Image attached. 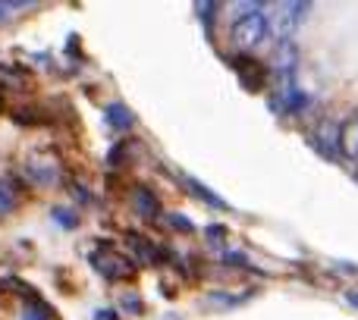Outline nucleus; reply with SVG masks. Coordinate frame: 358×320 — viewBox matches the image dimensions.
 Here are the masks:
<instances>
[{"mask_svg":"<svg viewBox=\"0 0 358 320\" xmlns=\"http://www.w3.org/2000/svg\"><path fill=\"white\" fill-rule=\"evenodd\" d=\"M273 35L271 29V16L264 13L261 3H239L233 19V29H229V38L239 50H255Z\"/></svg>","mask_w":358,"mask_h":320,"instance_id":"1","label":"nucleus"},{"mask_svg":"<svg viewBox=\"0 0 358 320\" xmlns=\"http://www.w3.org/2000/svg\"><path fill=\"white\" fill-rule=\"evenodd\" d=\"M88 264H92L107 283H123V279H132V273H136L132 261L126 258V254H120L113 245H107V242H98V248L88 254Z\"/></svg>","mask_w":358,"mask_h":320,"instance_id":"2","label":"nucleus"},{"mask_svg":"<svg viewBox=\"0 0 358 320\" xmlns=\"http://www.w3.org/2000/svg\"><path fill=\"white\" fill-rule=\"evenodd\" d=\"M271 29L273 35L280 38V41H292V35H296L299 29H302V22L311 16V3H305V0H292V3H277L271 13Z\"/></svg>","mask_w":358,"mask_h":320,"instance_id":"3","label":"nucleus"},{"mask_svg":"<svg viewBox=\"0 0 358 320\" xmlns=\"http://www.w3.org/2000/svg\"><path fill=\"white\" fill-rule=\"evenodd\" d=\"M311 145L327 160H343V123H336L334 117H324L311 129Z\"/></svg>","mask_w":358,"mask_h":320,"instance_id":"4","label":"nucleus"},{"mask_svg":"<svg viewBox=\"0 0 358 320\" xmlns=\"http://www.w3.org/2000/svg\"><path fill=\"white\" fill-rule=\"evenodd\" d=\"M271 73H273V79H277L280 88L299 85V82H296V73H299V50H296V44H292V41H277Z\"/></svg>","mask_w":358,"mask_h":320,"instance_id":"5","label":"nucleus"},{"mask_svg":"<svg viewBox=\"0 0 358 320\" xmlns=\"http://www.w3.org/2000/svg\"><path fill=\"white\" fill-rule=\"evenodd\" d=\"M273 110L277 113H286V117H302V113H308L311 107H315V98H311L305 88L299 85H289V88H280L277 94H273Z\"/></svg>","mask_w":358,"mask_h":320,"instance_id":"6","label":"nucleus"},{"mask_svg":"<svg viewBox=\"0 0 358 320\" xmlns=\"http://www.w3.org/2000/svg\"><path fill=\"white\" fill-rule=\"evenodd\" d=\"M233 66H236V73L242 75V82H245L248 88H261L264 85V79H267V66L261 60H255L252 54H239L233 60Z\"/></svg>","mask_w":358,"mask_h":320,"instance_id":"7","label":"nucleus"},{"mask_svg":"<svg viewBox=\"0 0 358 320\" xmlns=\"http://www.w3.org/2000/svg\"><path fill=\"white\" fill-rule=\"evenodd\" d=\"M22 170H25V176L38 185H54L57 182V163L48 160V157H31Z\"/></svg>","mask_w":358,"mask_h":320,"instance_id":"8","label":"nucleus"},{"mask_svg":"<svg viewBox=\"0 0 358 320\" xmlns=\"http://www.w3.org/2000/svg\"><path fill=\"white\" fill-rule=\"evenodd\" d=\"M132 204H136V210L145 217V220H155V217L161 214V201H157V195L148 189V185H136V191H132Z\"/></svg>","mask_w":358,"mask_h":320,"instance_id":"9","label":"nucleus"},{"mask_svg":"<svg viewBox=\"0 0 358 320\" xmlns=\"http://www.w3.org/2000/svg\"><path fill=\"white\" fill-rule=\"evenodd\" d=\"M343 157L358 160V110L343 119Z\"/></svg>","mask_w":358,"mask_h":320,"instance_id":"10","label":"nucleus"},{"mask_svg":"<svg viewBox=\"0 0 358 320\" xmlns=\"http://www.w3.org/2000/svg\"><path fill=\"white\" fill-rule=\"evenodd\" d=\"M126 245H129L132 252H136V258L145 261V264H157V261H161V258H157V252H161V248H157L155 242L145 239L142 233H129V235H126Z\"/></svg>","mask_w":358,"mask_h":320,"instance_id":"11","label":"nucleus"},{"mask_svg":"<svg viewBox=\"0 0 358 320\" xmlns=\"http://www.w3.org/2000/svg\"><path fill=\"white\" fill-rule=\"evenodd\" d=\"M182 185H185V189H189V191H192V195H195V198H201V201H208L210 208H217V210H223V208H227V201H223L220 195H214V191H210V189H204V185L198 182V179H192V176H182Z\"/></svg>","mask_w":358,"mask_h":320,"instance_id":"12","label":"nucleus"},{"mask_svg":"<svg viewBox=\"0 0 358 320\" xmlns=\"http://www.w3.org/2000/svg\"><path fill=\"white\" fill-rule=\"evenodd\" d=\"M10 210H16V191L6 179H0V214H10Z\"/></svg>","mask_w":358,"mask_h":320,"instance_id":"13","label":"nucleus"},{"mask_svg":"<svg viewBox=\"0 0 358 320\" xmlns=\"http://www.w3.org/2000/svg\"><path fill=\"white\" fill-rule=\"evenodd\" d=\"M107 119H110V123L117 126V129H123V126H129V123H132V113L126 110L123 104H110V107H107Z\"/></svg>","mask_w":358,"mask_h":320,"instance_id":"14","label":"nucleus"},{"mask_svg":"<svg viewBox=\"0 0 358 320\" xmlns=\"http://www.w3.org/2000/svg\"><path fill=\"white\" fill-rule=\"evenodd\" d=\"M22 6L25 3H19V0H3V3H0V22H6V19H10L13 13H19Z\"/></svg>","mask_w":358,"mask_h":320,"instance_id":"15","label":"nucleus"},{"mask_svg":"<svg viewBox=\"0 0 358 320\" xmlns=\"http://www.w3.org/2000/svg\"><path fill=\"white\" fill-rule=\"evenodd\" d=\"M54 217L57 220H63V223H69V226L76 223V214H66V210H54Z\"/></svg>","mask_w":358,"mask_h":320,"instance_id":"16","label":"nucleus"},{"mask_svg":"<svg viewBox=\"0 0 358 320\" xmlns=\"http://www.w3.org/2000/svg\"><path fill=\"white\" fill-rule=\"evenodd\" d=\"M208 239L220 242V239H223V226H208Z\"/></svg>","mask_w":358,"mask_h":320,"instance_id":"17","label":"nucleus"},{"mask_svg":"<svg viewBox=\"0 0 358 320\" xmlns=\"http://www.w3.org/2000/svg\"><path fill=\"white\" fill-rule=\"evenodd\" d=\"M346 302H349V305H352V308L358 311V289H349V292H346Z\"/></svg>","mask_w":358,"mask_h":320,"instance_id":"18","label":"nucleus"},{"mask_svg":"<svg viewBox=\"0 0 358 320\" xmlns=\"http://www.w3.org/2000/svg\"><path fill=\"white\" fill-rule=\"evenodd\" d=\"M22 320H44V317H41V314H25Z\"/></svg>","mask_w":358,"mask_h":320,"instance_id":"19","label":"nucleus"}]
</instances>
